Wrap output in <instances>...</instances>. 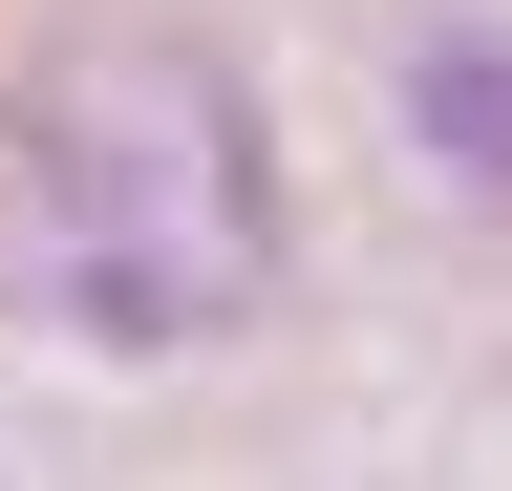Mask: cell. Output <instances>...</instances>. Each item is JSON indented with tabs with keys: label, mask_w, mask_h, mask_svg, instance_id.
Listing matches in <instances>:
<instances>
[{
	"label": "cell",
	"mask_w": 512,
	"mask_h": 491,
	"mask_svg": "<svg viewBox=\"0 0 512 491\" xmlns=\"http://www.w3.org/2000/svg\"><path fill=\"white\" fill-rule=\"evenodd\" d=\"M278 278V129L192 22H43L0 65V299L43 342H214Z\"/></svg>",
	"instance_id": "6da1fadb"
},
{
	"label": "cell",
	"mask_w": 512,
	"mask_h": 491,
	"mask_svg": "<svg viewBox=\"0 0 512 491\" xmlns=\"http://www.w3.org/2000/svg\"><path fill=\"white\" fill-rule=\"evenodd\" d=\"M406 129L448 171H512V22H427L406 43Z\"/></svg>",
	"instance_id": "7a4b0ae2"
}]
</instances>
